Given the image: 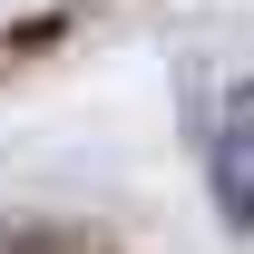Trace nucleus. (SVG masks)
<instances>
[{
  "instance_id": "f257e3e1",
  "label": "nucleus",
  "mask_w": 254,
  "mask_h": 254,
  "mask_svg": "<svg viewBox=\"0 0 254 254\" xmlns=\"http://www.w3.org/2000/svg\"><path fill=\"white\" fill-rule=\"evenodd\" d=\"M215 205L235 235L254 225V78L215 98Z\"/></svg>"
}]
</instances>
